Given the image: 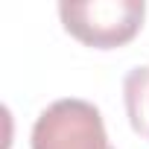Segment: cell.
I'll return each mask as SVG.
<instances>
[{"mask_svg": "<svg viewBox=\"0 0 149 149\" xmlns=\"http://www.w3.org/2000/svg\"><path fill=\"white\" fill-rule=\"evenodd\" d=\"M64 29L88 47H120L143 26V0H88V3H58Z\"/></svg>", "mask_w": 149, "mask_h": 149, "instance_id": "obj_1", "label": "cell"}, {"mask_svg": "<svg viewBox=\"0 0 149 149\" xmlns=\"http://www.w3.org/2000/svg\"><path fill=\"white\" fill-rule=\"evenodd\" d=\"M32 149H114L97 105L88 100H56L32 126Z\"/></svg>", "mask_w": 149, "mask_h": 149, "instance_id": "obj_2", "label": "cell"}, {"mask_svg": "<svg viewBox=\"0 0 149 149\" xmlns=\"http://www.w3.org/2000/svg\"><path fill=\"white\" fill-rule=\"evenodd\" d=\"M123 102L132 129L149 140V64L132 67L123 79Z\"/></svg>", "mask_w": 149, "mask_h": 149, "instance_id": "obj_3", "label": "cell"}]
</instances>
